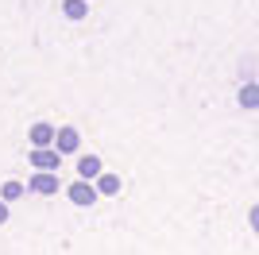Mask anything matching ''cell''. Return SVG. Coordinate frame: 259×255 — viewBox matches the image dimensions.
Returning a JSON list of instances; mask_svg holds the SVG:
<instances>
[{"label": "cell", "mask_w": 259, "mask_h": 255, "mask_svg": "<svg viewBox=\"0 0 259 255\" xmlns=\"http://www.w3.org/2000/svg\"><path fill=\"white\" fill-rule=\"evenodd\" d=\"M248 228H251V232L259 236V201H255V205L248 209Z\"/></svg>", "instance_id": "11"}, {"label": "cell", "mask_w": 259, "mask_h": 255, "mask_svg": "<svg viewBox=\"0 0 259 255\" xmlns=\"http://www.w3.org/2000/svg\"><path fill=\"white\" fill-rule=\"evenodd\" d=\"M27 190L39 193V197H54V193L62 190V182H58V174H51V170H35L31 182H27Z\"/></svg>", "instance_id": "2"}, {"label": "cell", "mask_w": 259, "mask_h": 255, "mask_svg": "<svg viewBox=\"0 0 259 255\" xmlns=\"http://www.w3.org/2000/svg\"><path fill=\"white\" fill-rule=\"evenodd\" d=\"M23 193H27V186H23V182H4V186H0V201H20Z\"/></svg>", "instance_id": "8"}, {"label": "cell", "mask_w": 259, "mask_h": 255, "mask_svg": "<svg viewBox=\"0 0 259 255\" xmlns=\"http://www.w3.org/2000/svg\"><path fill=\"white\" fill-rule=\"evenodd\" d=\"M81 147V136H77V128H58V139H54V151L58 155H74V151Z\"/></svg>", "instance_id": "4"}, {"label": "cell", "mask_w": 259, "mask_h": 255, "mask_svg": "<svg viewBox=\"0 0 259 255\" xmlns=\"http://www.w3.org/2000/svg\"><path fill=\"white\" fill-rule=\"evenodd\" d=\"M93 186H97V193H101V197H116L124 182H120V174H112V170H105V174H101V178L93 182Z\"/></svg>", "instance_id": "7"}, {"label": "cell", "mask_w": 259, "mask_h": 255, "mask_svg": "<svg viewBox=\"0 0 259 255\" xmlns=\"http://www.w3.org/2000/svg\"><path fill=\"white\" fill-rule=\"evenodd\" d=\"M66 197H70L74 205H81V209H85V205H93V201H101L97 186H93V182H85V178L70 182V186H66Z\"/></svg>", "instance_id": "1"}, {"label": "cell", "mask_w": 259, "mask_h": 255, "mask_svg": "<svg viewBox=\"0 0 259 255\" xmlns=\"http://www.w3.org/2000/svg\"><path fill=\"white\" fill-rule=\"evenodd\" d=\"M31 166H35V170H51V174H54V170L62 166V155H58V151H54V147L31 151Z\"/></svg>", "instance_id": "5"}, {"label": "cell", "mask_w": 259, "mask_h": 255, "mask_svg": "<svg viewBox=\"0 0 259 255\" xmlns=\"http://www.w3.org/2000/svg\"><path fill=\"white\" fill-rule=\"evenodd\" d=\"M101 174H105V162H101L97 155H81V159H77V178H85V182H97Z\"/></svg>", "instance_id": "6"}, {"label": "cell", "mask_w": 259, "mask_h": 255, "mask_svg": "<svg viewBox=\"0 0 259 255\" xmlns=\"http://www.w3.org/2000/svg\"><path fill=\"white\" fill-rule=\"evenodd\" d=\"M27 139H31V151L54 147V139H58V128H51V124H31V132H27Z\"/></svg>", "instance_id": "3"}, {"label": "cell", "mask_w": 259, "mask_h": 255, "mask_svg": "<svg viewBox=\"0 0 259 255\" xmlns=\"http://www.w3.org/2000/svg\"><path fill=\"white\" fill-rule=\"evenodd\" d=\"M62 12L70 16V20H81V16H85V0H66Z\"/></svg>", "instance_id": "10"}, {"label": "cell", "mask_w": 259, "mask_h": 255, "mask_svg": "<svg viewBox=\"0 0 259 255\" xmlns=\"http://www.w3.org/2000/svg\"><path fill=\"white\" fill-rule=\"evenodd\" d=\"M8 217H12V212H8V201H0V228L8 224Z\"/></svg>", "instance_id": "12"}, {"label": "cell", "mask_w": 259, "mask_h": 255, "mask_svg": "<svg viewBox=\"0 0 259 255\" xmlns=\"http://www.w3.org/2000/svg\"><path fill=\"white\" fill-rule=\"evenodd\" d=\"M240 105L244 108H259V85L255 81H248L244 89H240Z\"/></svg>", "instance_id": "9"}]
</instances>
